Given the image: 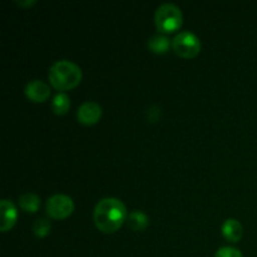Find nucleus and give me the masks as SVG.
<instances>
[{
    "label": "nucleus",
    "instance_id": "nucleus-10",
    "mask_svg": "<svg viewBox=\"0 0 257 257\" xmlns=\"http://www.w3.org/2000/svg\"><path fill=\"white\" fill-rule=\"evenodd\" d=\"M170 39L163 34L153 35V37L150 38V40H148V48H150L153 53H157V54H163V53L167 52V50L170 49Z\"/></svg>",
    "mask_w": 257,
    "mask_h": 257
},
{
    "label": "nucleus",
    "instance_id": "nucleus-11",
    "mask_svg": "<svg viewBox=\"0 0 257 257\" xmlns=\"http://www.w3.org/2000/svg\"><path fill=\"white\" fill-rule=\"evenodd\" d=\"M127 223L133 231H143L148 226V217L142 211H133L127 217Z\"/></svg>",
    "mask_w": 257,
    "mask_h": 257
},
{
    "label": "nucleus",
    "instance_id": "nucleus-3",
    "mask_svg": "<svg viewBox=\"0 0 257 257\" xmlns=\"http://www.w3.org/2000/svg\"><path fill=\"white\" fill-rule=\"evenodd\" d=\"M155 23L161 33H172L180 29L183 23V15L180 8L171 3L158 7L155 14Z\"/></svg>",
    "mask_w": 257,
    "mask_h": 257
},
{
    "label": "nucleus",
    "instance_id": "nucleus-7",
    "mask_svg": "<svg viewBox=\"0 0 257 257\" xmlns=\"http://www.w3.org/2000/svg\"><path fill=\"white\" fill-rule=\"evenodd\" d=\"M25 95L28 99L35 103H42L49 98L50 95V88L47 83L42 82V80H32L25 85Z\"/></svg>",
    "mask_w": 257,
    "mask_h": 257
},
{
    "label": "nucleus",
    "instance_id": "nucleus-14",
    "mask_svg": "<svg viewBox=\"0 0 257 257\" xmlns=\"http://www.w3.org/2000/svg\"><path fill=\"white\" fill-rule=\"evenodd\" d=\"M52 230V225L47 218H38L33 225V231L38 237H45Z\"/></svg>",
    "mask_w": 257,
    "mask_h": 257
},
{
    "label": "nucleus",
    "instance_id": "nucleus-2",
    "mask_svg": "<svg viewBox=\"0 0 257 257\" xmlns=\"http://www.w3.org/2000/svg\"><path fill=\"white\" fill-rule=\"evenodd\" d=\"M82 69L69 60H59L50 67L48 78L58 90H70L82 80Z\"/></svg>",
    "mask_w": 257,
    "mask_h": 257
},
{
    "label": "nucleus",
    "instance_id": "nucleus-5",
    "mask_svg": "<svg viewBox=\"0 0 257 257\" xmlns=\"http://www.w3.org/2000/svg\"><path fill=\"white\" fill-rule=\"evenodd\" d=\"M45 210L48 216L54 220H64L69 217L74 211V202L69 196L54 195L47 201Z\"/></svg>",
    "mask_w": 257,
    "mask_h": 257
},
{
    "label": "nucleus",
    "instance_id": "nucleus-16",
    "mask_svg": "<svg viewBox=\"0 0 257 257\" xmlns=\"http://www.w3.org/2000/svg\"><path fill=\"white\" fill-rule=\"evenodd\" d=\"M20 7H32L33 4H35V2H17Z\"/></svg>",
    "mask_w": 257,
    "mask_h": 257
},
{
    "label": "nucleus",
    "instance_id": "nucleus-13",
    "mask_svg": "<svg viewBox=\"0 0 257 257\" xmlns=\"http://www.w3.org/2000/svg\"><path fill=\"white\" fill-rule=\"evenodd\" d=\"M70 107V100L65 93H58L52 102V109L55 114L63 115L68 112Z\"/></svg>",
    "mask_w": 257,
    "mask_h": 257
},
{
    "label": "nucleus",
    "instance_id": "nucleus-6",
    "mask_svg": "<svg viewBox=\"0 0 257 257\" xmlns=\"http://www.w3.org/2000/svg\"><path fill=\"white\" fill-rule=\"evenodd\" d=\"M102 117V107L95 102H85L78 108V122L84 125H93Z\"/></svg>",
    "mask_w": 257,
    "mask_h": 257
},
{
    "label": "nucleus",
    "instance_id": "nucleus-12",
    "mask_svg": "<svg viewBox=\"0 0 257 257\" xmlns=\"http://www.w3.org/2000/svg\"><path fill=\"white\" fill-rule=\"evenodd\" d=\"M19 205L25 212L35 213L39 208L40 198L35 193H24L19 197Z\"/></svg>",
    "mask_w": 257,
    "mask_h": 257
},
{
    "label": "nucleus",
    "instance_id": "nucleus-4",
    "mask_svg": "<svg viewBox=\"0 0 257 257\" xmlns=\"http://www.w3.org/2000/svg\"><path fill=\"white\" fill-rule=\"evenodd\" d=\"M172 48L181 58H195L201 50V42L193 33L181 32L172 40Z\"/></svg>",
    "mask_w": 257,
    "mask_h": 257
},
{
    "label": "nucleus",
    "instance_id": "nucleus-8",
    "mask_svg": "<svg viewBox=\"0 0 257 257\" xmlns=\"http://www.w3.org/2000/svg\"><path fill=\"white\" fill-rule=\"evenodd\" d=\"M2 207V223H0V230L2 232H8L17 222L18 212L14 203L9 200H2L0 203Z\"/></svg>",
    "mask_w": 257,
    "mask_h": 257
},
{
    "label": "nucleus",
    "instance_id": "nucleus-1",
    "mask_svg": "<svg viewBox=\"0 0 257 257\" xmlns=\"http://www.w3.org/2000/svg\"><path fill=\"white\" fill-rule=\"evenodd\" d=\"M93 220L98 230L104 233H113L127 220V210L118 198H103L95 206Z\"/></svg>",
    "mask_w": 257,
    "mask_h": 257
},
{
    "label": "nucleus",
    "instance_id": "nucleus-9",
    "mask_svg": "<svg viewBox=\"0 0 257 257\" xmlns=\"http://www.w3.org/2000/svg\"><path fill=\"white\" fill-rule=\"evenodd\" d=\"M221 231H222L223 237L227 241H230V242H237V241H240L243 233L242 225L237 220H235V218H228V220H226L222 223Z\"/></svg>",
    "mask_w": 257,
    "mask_h": 257
},
{
    "label": "nucleus",
    "instance_id": "nucleus-15",
    "mask_svg": "<svg viewBox=\"0 0 257 257\" xmlns=\"http://www.w3.org/2000/svg\"><path fill=\"white\" fill-rule=\"evenodd\" d=\"M215 257H243V255L235 247H221L217 250Z\"/></svg>",
    "mask_w": 257,
    "mask_h": 257
}]
</instances>
